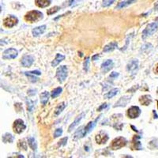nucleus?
I'll return each instance as SVG.
<instances>
[{"label": "nucleus", "mask_w": 158, "mask_h": 158, "mask_svg": "<svg viewBox=\"0 0 158 158\" xmlns=\"http://www.w3.org/2000/svg\"><path fill=\"white\" fill-rule=\"evenodd\" d=\"M43 18V14L38 10H32L29 11L25 15V20L26 22H29L30 23H34V22H39Z\"/></svg>", "instance_id": "nucleus-1"}, {"label": "nucleus", "mask_w": 158, "mask_h": 158, "mask_svg": "<svg viewBox=\"0 0 158 158\" xmlns=\"http://www.w3.org/2000/svg\"><path fill=\"white\" fill-rule=\"evenodd\" d=\"M127 141L126 138H124L123 137H118V138H115L111 142L110 147L113 150H117V149H119L121 148L124 147L127 145Z\"/></svg>", "instance_id": "nucleus-2"}, {"label": "nucleus", "mask_w": 158, "mask_h": 158, "mask_svg": "<svg viewBox=\"0 0 158 158\" xmlns=\"http://www.w3.org/2000/svg\"><path fill=\"white\" fill-rule=\"evenodd\" d=\"M56 77L59 82L63 83L67 77V67L66 66L59 67L56 70Z\"/></svg>", "instance_id": "nucleus-3"}, {"label": "nucleus", "mask_w": 158, "mask_h": 158, "mask_svg": "<svg viewBox=\"0 0 158 158\" xmlns=\"http://www.w3.org/2000/svg\"><path fill=\"white\" fill-rule=\"evenodd\" d=\"M158 24L156 22L154 23H151L149 25H147V27L144 29V31L142 32V38H146L147 36H151L152 34H153L156 30H157Z\"/></svg>", "instance_id": "nucleus-4"}, {"label": "nucleus", "mask_w": 158, "mask_h": 158, "mask_svg": "<svg viewBox=\"0 0 158 158\" xmlns=\"http://www.w3.org/2000/svg\"><path fill=\"white\" fill-rule=\"evenodd\" d=\"M25 128H26V126L22 119H17L13 124V129L16 134H21L25 131Z\"/></svg>", "instance_id": "nucleus-5"}, {"label": "nucleus", "mask_w": 158, "mask_h": 158, "mask_svg": "<svg viewBox=\"0 0 158 158\" xmlns=\"http://www.w3.org/2000/svg\"><path fill=\"white\" fill-rule=\"evenodd\" d=\"M127 71L131 75H135L138 70V59H132L127 64Z\"/></svg>", "instance_id": "nucleus-6"}, {"label": "nucleus", "mask_w": 158, "mask_h": 158, "mask_svg": "<svg viewBox=\"0 0 158 158\" xmlns=\"http://www.w3.org/2000/svg\"><path fill=\"white\" fill-rule=\"evenodd\" d=\"M18 19L16 18V17L13 16V15H10V16L6 18L5 19L3 20V25L4 26L7 28H12L14 26L18 24Z\"/></svg>", "instance_id": "nucleus-7"}, {"label": "nucleus", "mask_w": 158, "mask_h": 158, "mask_svg": "<svg viewBox=\"0 0 158 158\" xmlns=\"http://www.w3.org/2000/svg\"><path fill=\"white\" fill-rule=\"evenodd\" d=\"M18 56V51L15 48L6 49L3 52L2 59H15Z\"/></svg>", "instance_id": "nucleus-8"}, {"label": "nucleus", "mask_w": 158, "mask_h": 158, "mask_svg": "<svg viewBox=\"0 0 158 158\" xmlns=\"http://www.w3.org/2000/svg\"><path fill=\"white\" fill-rule=\"evenodd\" d=\"M108 134L105 133L104 131H101V132H99L95 137L96 142H97V144H105L108 140Z\"/></svg>", "instance_id": "nucleus-9"}, {"label": "nucleus", "mask_w": 158, "mask_h": 158, "mask_svg": "<svg viewBox=\"0 0 158 158\" xmlns=\"http://www.w3.org/2000/svg\"><path fill=\"white\" fill-rule=\"evenodd\" d=\"M141 115V109L137 106H132L127 110V116L131 118H138Z\"/></svg>", "instance_id": "nucleus-10"}, {"label": "nucleus", "mask_w": 158, "mask_h": 158, "mask_svg": "<svg viewBox=\"0 0 158 158\" xmlns=\"http://www.w3.org/2000/svg\"><path fill=\"white\" fill-rule=\"evenodd\" d=\"M101 117V115H100V116L97 117V118H96L95 120L94 121H91V122L89 123L88 124H87L86 126L85 127H84V137L85 136V135H87V134H89L90 132V131H92V130L94 129V127H95V126L97 125V123L98 122V120L100 119V118Z\"/></svg>", "instance_id": "nucleus-11"}, {"label": "nucleus", "mask_w": 158, "mask_h": 158, "mask_svg": "<svg viewBox=\"0 0 158 158\" xmlns=\"http://www.w3.org/2000/svg\"><path fill=\"white\" fill-rule=\"evenodd\" d=\"M34 62V58L31 56H25L22 59V64L25 67H29Z\"/></svg>", "instance_id": "nucleus-12"}, {"label": "nucleus", "mask_w": 158, "mask_h": 158, "mask_svg": "<svg viewBox=\"0 0 158 158\" xmlns=\"http://www.w3.org/2000/svg\"><path fill=\"white\" fill-rule=\"evenodd\" d=\"M112 66H113V62L111 59H108L105 62L101 64V70L104 73H107L109 70H111V69L112 68Z\"/></svg>", "instance_id": "nucleus-13"}, {"label": "nucleus", "mask_w": 158, "mask_h": 158, "mask_svg": "<svg viewBox=\"0 0 158 158\" xmlns=\"http://www.w3.org/2000/svg\"><path fill=\"white\" fill-rule=\"evenodd\" d=\"M45 30H46V25H41V26H39V27L34 28L32 31V35H33V36H38L40 35L43 34Z\"/></svg>", "instance_id": "nucleus-14"}, {"label": "nucleus", "mask_w": 158, "mask_h": 158, "mask_svg": "<svg viewBox=\"0 0 158 158\" xmlns=\"http://www.w3.org/2000/svg\"><path fill=\"white\" fill-rule=\"evenodd\" d=\"M83 116H85V113H84V112H83V113H81V114H80V115H79L78 116H77V118H76L75 119H74V122H73V123H72L71 125H70V126L69 127V129H68L69 132H71L72 130L74 129V128L76 126H77V125H78L79 123L81 122V120L83 118Z\"/></svg>", "instance_id": "nucleus-15"}, {"label": "nucleus", "mask_w": 158, "mask_h": 158, "mask_svg": "<svg viewBox=\"0 0 158 158\" xmlns=\"http://www.w3.org/2000/svg\"><path fill=\"white\" fill-rule=\"evenodd\" d=\"M139 101H140V103L142 104V105L149 106V104H151V102H152V99H151L150 96L144 95L139 98Z\"/></svg>", "instance_id": "nucleus-16"}, {"label": "nucleus", "mask_w": 158, "mask_h": 158, "mask_svg": "<svg viewBox=\"0 0 158 158\" xmlns=\"http://www.w3.org/2000/svg\"><path fill=\"white\" fill-rule=\"evenodd\" d=\"M52 2V0H35V3L40 8H45L48 6Z\"/></svg>", "instance_id": "nucleus-17"}, {"label": "nucleus", "mask_w": 158, "mask_h": 158, "mask_svg": "<svg viewBox=\"0 0 158 158\" xmlns=\"http://www.w3.org/2000/svg\"><path fill=\"white\" fill-rule=\"evenodd\" d=\"M131 101V97H121V99L118 102L115 104V105L114 107H123V106H126L127 103Z\"/></svg>", "instance_id": "nucleus-18"}, {"label": "nucleus", "mask_w": 158, "mask_h": 158, "mask_svg": "<svg viewBox=\"0 0 158 158\" xmlns=\"http://www.w3.org/2000/svg\"><path fill=\"white\" fill-rule=\"evenodd\" d=\"M141 138L140 136H135L132 141V149H136V150H140L142 149V145L139 141H137L138 138Z\"/></svg>", "instance_id": "nucleus-19"}, {"label": "nucleus", "mask_w": 158, "mask_h": 158, "mask_svg": "<svg viewBox=\"0 0 158 158\" xmlns=\"http://www.w3.org/2000/svg\"><path fill=\"white\" fill-rule=\"evenodd\" d=\"M117 47H118V44H117V42H111V43H110L109 44L106 45V46L104 47V48L103 49V52H112V51L115 50Z\"/></svg>", "instance_id": "nucleus-20"}, {"label": "nucleus", "mask_w": 158, "mask_h": 158, "mask_svg": "<svg viewBox=\"0 0 158 158\" xmlns=\"http://www.w3.org/2000/svg\"><path fill=\"white\" fill-rule=\"evenodd\" d=\"M65 59V56H63V55H60V54H57L56 55V59L53 60V62L52 63V66L53 67H56L57 65H59V63H61L63 60H64Z\"/></svg>", "instance_id": "nucleus-21"}, {"label": "nucleus", "mask_w": 158, "mask_h": 158, "mask_svg": "<svg viewBox=\"0 0 158 158\" xmlns=\"http://www.w3.org/2000/svg\"><path fill=\"white\" fill-rule=\"evenodd\" d=\"M49 100V93L48 92H44L40 94V101H41V104L43 105H45L47 104L48 101Z\"/></svg>", "instance_id": "nucleus-22"}, {"label": "nucleus", "mask_w": 158, "mask_h": 158, "mask_svg": "<svg viewBox=\"0 0 158 158\" xmlns=\"http://www.w3.org/2000/svg\"><path fill=\"white\" fill-rule=\"evenodd\" d=\"M14 139H15L14 136L9 133H6L2 135V141L5 143H12L14 142Z\"/></svg>", "instance_id": "nucleus-23"}, {"label": "nucleus", "mask_w": 158, "mask_h": 158, "mask_svg": "<svg viewBox=\"0 0 158 158\" xmlns=\"http://www.w3.org/2000/svg\"><path fill=\"white\" fill-rule=\"evenodd\" d=\"M136 1L137 0H127V1H124V2H119V3L118 4V6H116V9H121V8L126 7V6L134 3V2H136Z\"/></svg>", "instance_id": "nucleus-24"}, {"label": "nucleus", "mask_w": 158, "mask_h": 158, "mask_svg": "<svg viewBox=\"0 0 158 158\" xmlns=\"http://www.w3.org/2000/svg\"><path fill=\"white\" fill-rule=\"evenodd\" d=\"M66 105H67V104H66V103H64V102L61 103V104H59V105L56 107V111H55V115H60V113H61L62 111L64 110V108H66Z\"/></svg>", "instance_id": "nucleus-25"}, {"label": "nucleus", "mask_w": 158, "mask_h": 158, "mask_svg": "<svg viewBox=\"0 0 158 158\" xmlns=\"http://www.w3.org/2000/svg\"><path fill=\"white\" fill-rule=\"evenodd\" d=\"M28 143H29V147H30L32 150L33 151L36 150V148H37V146H36V141H35L34 138H32V137H29V138H28Z\"/></svg>", "instance_id": "nucleus-26"}, {"label": "nucleus", "mask_w": 158, "mask_h": 158, "mask_svg": "<svg viewBox=\"0 0 158 158\" xmlns=\"http://www.w3.org/2000/svg\"><path fill=\"white\" fill-rule=\"evenodd\" d=\"M118 89H114L111 90L110 92H108V94H104V98H107V99H110V98H112L113 97H115L117 94H118Z\"/></svg>", "instance_id": "nucleus-27"}, {"label": "nucleus", "mask_w": 158, "mask_h": 158, "mask_svg": "<svg viewBox=\"0 0 158 158\" xmlns=\"http://www.w3.org/2000/svg\"><path fill=\"white\" fill-rule=\"evenodd\" d=\"M62 91H63V89H62L61 87H58V88L55 89L52 91V94H51V97H52V98H56V97H57L59 94H61Z\"/></svg>", "instance_id": "nucleus-28"}, {"label": "nucleus", "mask_w": 158, "mask_h": 158, "mask_svg": "<svg viewBox=\"0 0 158 158\" xmlns=\"http://www.w3.org/2000/svg\"><path fill=\"white\" fill-rule=\"evenodd\" d=\"M26 104H27V109L29 112H32L34 110V102L32 101L30 99L26 100Z\"/></svg>", "instance_id": "nucleus-29"}, {"label": "nucleus", "mask_w": 158, "mask_h": 158, "mask_svg": "<svg viewBox=\"0 0 158 158\" xmlns=\"http://www.w3.org/2000/svg\"><path fill=\"white\" fill-rule=\"evenodd\" d=\"M25 74L29 77V80L31 82H36L38 81V78L35 77V74H30L29 72H25Z\"/></svg>", "instance_id": "nucleus-30"}, {"label": "nucleus", "mask_w": 158, "mask_h": 158, "mask_svg": "<svg viewBox=\"0 0 158 158\" xmlns=\"http://www.w3.org/2000/svg\"><path fill=\"white\" fill-rule=\"evenodd\" d=\"M18 146L20 149H24V150H27V146H26V143L25 142L24 140H20L18 142Z\"/></svg>", "instance_id": "nucleus-31"}, {"label": "nucleus", "mask_w": 158, "mask_h": 158, "mask_svg": "<svg viewBox=\"0 0 158 158\" xmlns=\"http://www.w3.org/2000/svg\"><path fill=\"white\" fill-rule=\"evenodd\" d=\"M59 10H60V7H59V6H54V7H52L51 8V9L48 10L47 14L48 15H53V14H55V13L57 12V11H59Z\"/></svg>", "instance_id": "nucleus-32"}, {"label": "nucleus", "mask_w": 158, "mask_h": 158, "mask_svg": "<svg viewBox=\"0 0 158 158\" xmlns=\"http://www.w3.org/2000/svg\"><path fill=\"white\" fill-rule=\"evenodd\" d=\"M62 134H63V130H62V128H58V129H56V131H55L54 138H59V136H61Z\"/></svg>", "instance_id": "nucleus-33"}, {"label": "nucleus", "mask_w": 158, "mask_h": 158, "mask_svg": "<svg viewBox=\"0 0 158 158\" xmlns=\"http://www.w3.org/2000/svg\"><path fill=\"white\" fill-rule=\"evenodd\" d=\"M115 0H104L103 1V6L104 7H107V6H109L111 4L113 3Z\"/></svg>", "instance_id": "nucleus-34"}, {"label": "nucleus", "mask_w": 158, "mask_h": 158, "mask_svg": "<svg viewBox=\"0 0 158 158\" xmlns=\"http://www.w3.org/2000/svg\"><path fill=\"white\" fill-rule=\"evenodd\" d=\"M67 140H68V138H67V137H66V138H62L61 140H60V141H59V143H58V145H59V146H65V145L67 144Z\"/></svg>", "instance_id": "nucleus-35"}, {"label": "nucleus", "mask_w": 158, "mask_h": 158, "mask_svg": "<svg viewBox=\"0 0 158 158\" xmlns=\"http://www.w3.org/2000/svg\"><path fill=\"white\" fill-rule=\"evenodd\" d=\"M89 63V57H87L84 63V70H85V71H88Z\"/></svg>", "instance_id": "nucleus-36"}, {"label": "nucleus", "mask_w": 158, "mask_h": 158, "mask_svg": "<svg viewBox=\"0 0 158 158\" xmlns=\"http://www.w3.org/2000/svg\"><path fill=\"white\" fill-rule=\"evenodd\" d=\"M108 104H101V106H100V107H99V108H98V109H97V111H102L103 109H104V108H106L107 107H108Z\"/></svg>", "instance_id": "nucleus-37"}, {"label": "nucleus", "mask_w": 158, "mask_h": 158, "mask_svg": "<svg viewBox=\"0 0 158 158\" xmlns=\"http://www.w3.org/2000/svg\"><path fill=\"white\" fill-rule=\"evenodd\" d=\"M118 76V73H116V72H112V73L110 74L109 77H110V78H116Z\"/></svg>", "instance_id": "nucleus-38"}, {"label": "nucleus", "mask_w": 158, "mask_h": 158, "mask_svg": "<svg viewBox=\"0 0 158 158\" xmlns=\"http://www.w3.org/2000/svg\"><path fill=\"white\" fill-rule=\"evenodd\" d=\"M98 57H99L98 54L95 55V56H94L93 57H92V60H94V61H95V60H97V59H98Z\"/></svg>", "instance_id": "nucleus-39"}, {"label": "nucleus", "mask_w": 158, "mask_h": 158, "mask_svg": "<svg viewBox=\"0 0 158 158\" xmlns=\"http://www.w3.org/2000/svg\"><path fill=\"white\" fill-rule=\"evenodd\" d=\"M154 9L158 11V2H156V3H155V5H154Z\"/></svg>", "instance_id": "nucleus-40"}, {"label": "nucleus", "mask_w": 158, "mask_h": 158, "mask_svg": "<svg viewBox=\"0 0 158 158\" xmlns=\"http://www.w3.org/2000/svg\"><path fill=\"white\" fill-rule=\"evenodd\" d=\"M131 128H132V129H133L134 131H136V132H138V130H137L136 128H135V127H134V126H131Z\"/></svg>", "instance_id": "nucleus-41"}, {"label": "nucleus", "mask_w": 158, "mask_h": 158, "mask_svg": "<svg viewBox=\"0 0 158 158\" xmlns=\"http://www.w3.org/2000/svg\"><path fill=\"white\" fill-rule=\"evenodd\" d=\"M153 114H154V118H158V117H157V115H156V111H153Z\"/></svg>", "instance_id": "nucleus-42"}, {"label": "nucleus", "mask_w": 158, "mask_h": 158, "mask_svg": "<svg viewBox=\"0 0 158 158\" xmlns=\"http://www.w3.org/2000/svg\"><path fill=\"white\" fill-rule=\"evenodd\" d=\"M156 73L158 74V64L156 65Z\"/></svg>", "instance_id": "nucleus-43"}, {"label": "nucleus", "mask_w": 158, "mask_h": 158, "mask_svg": "<svg viewBox=\"0 0 158 158\" xmlns=\"http://www.w3.org/2000/svg\"><path fill=\"white\" fill-rule=\"evenodd\" d=\"M156 22H158V18H156Z\"/></svg>", "instance_id": "nucleus-44"}, {"label": "nucleus", "mask_w": 158, "mask_h": 158, "mask_svg": "<svg viewBox=\"0 0 158 158\" xmlns=\"http://www.w3.org/2000/svg\"><path fill=\"white\" fill-rule=\"evenodd\" d=\"M157 106H158V101H157Z\"/></svg>", "instance_id": "nucleus-45"}]
</instances>
